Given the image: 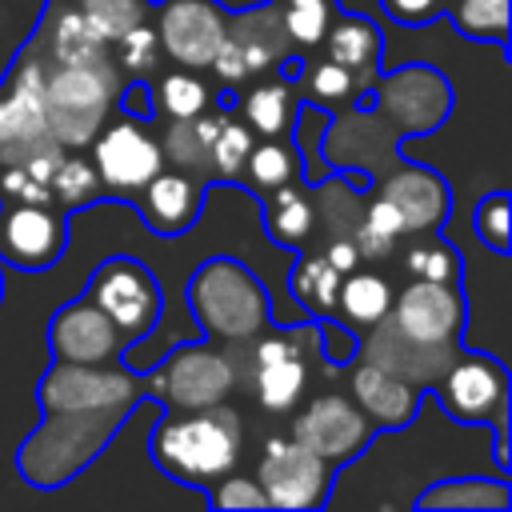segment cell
I'll list each match as a JSON object with an SVG mask.
<instances>
[{
  "label": "cell",
  "instance_id": "44dd1931",
  "mask_svg": "<svg viewBox=\"0 0 512 512\" xmlns=\"http://www.w3.org/2000/svg\"><path fill=\"white\" fill-rule=\"evenodd\" d=\"M208 184L176 172V168H160L136 196H140V216L156 236H180L188 232L200 212H204V192Z\"/></svg>",
  "mask_w": 512,
  "mask_h": 512
},
{
  "label": "cell",
  "instance_id": "c3c4849f",
  "mask_svg": "<svg viewBox=\"0 0 512 512\" xmlns=\"http://www.w3.org/2000/svg\"><path fill=\"white\" fill-rule=\"evenodd\" d=\"M0 300H4V272H0Z\"/></svg>",
  "mask_w": 512,
  "mask_h": 512
},
{
  "label": "cell",
  "instance_id": "8d00e7d4",
  "mask_svg": "<svg viewBox=\"0 0 512 512\" xmlns=\"http://www.w3.org/2000/svg\"><path fill=\"white\" fill-rule=\"evenodd\" d=\"M252 144L256 140H252V128L244 120L220 116V128H216L212 148H208V172H212V180H240Z\"/></svg>",
  "mask_w": 512,
  "mask_h": 512
},
{
  "label": "cell",
  "instance_id": "d6986e66",
  "mask_svg": "<svg viewBox=\"0 0 512 512\" xmlns=\"http://www.w3.org/2000/svg\"><path fill=\"white\" fill-rule=\"evenodd\" d=\"M48 348H52L56 360L104 364V360H116L124 352V340H120L116 324L88 296H76L64 308L52 312V320H48Z\"/></svg>",
  "mask_w": 512,
  "mask_h": 512
},
{
  "label": "cell",
  "instance_id": "4dcf8cb0",
  "mask_svg": "<svg viewBox=\"0 0 512 512\" xmlns=\"http://www.w3.org/2000/svg\"><path fill=\"white\" fill-rule=\"evenodd\" d=\"M272 4L280 12V24H284V36H288L292 52L320 48L324 32L332 28V20L340 12V0H272Z\"/></svg>",
  "mask_w": 512,
  "mask_h": 512
},
{
  "label": "cell",
  "instance_id": "6da1fadb",
  "mask_svg": "<svg viewBox=\"0 0 512 512\" xmlns=\"http://www.w3.org/2000/svg\"><path fill=\"white\" fill-rule=\"evenodd\" d=\"M148 452L176 484L208 488L240 460V416L224 400L208 408H168L148 432Z\"/></svg>",
  "mask_w": 512,
  "mask_h": 512
},
{
  "label": "cell",
  "instance_id": "d590c367",
  "mask_svg": "<svg viewBox=\"0 0 512 512\" xmlns=\"http://www.w3.org/2000/svg\"><path fill=\"white\" fill-rule=\"evenodd\" d=\"M48 184H52V196H56V204H60L64 212H76V208H84V204H92V200L104 196L100 176H96L92 160L80 156V148H72V156H60V160H56Z\"/></svg>",
  "mask_w": 512,
  "mask_h": 512
},
{
  "label": "cell",
  "instance_id": "ffe728a7",
  "mask_svg": "<svg viewBox=\"0 0 512 512\" xmlns=\"http://www.w3.org/2000/svg\"><path fill=\"white\" fill-rule=\"evenodd\" d=\"M380 196L400 212L404 236H408V232H412V236H416V232H440L444 220H448V212H452V188H448V180H444L436 168H428V164H400V168L384 180Z\"/></svg>",
  "mask_w": 512,
  "mask_h": 512
},
{
  "label": "cell",
  "instance_id": "b9f144b4",
  "mask_svg": "<svg viewBox=\"0 0 512 512\" xmlns=\"http://www.w3.org/2000/svg\"><path fill=\"white\" fill-rule=\"evenodd\" d=\"M0 204H56V196L40 172L16 160V164H0Z\"/></svg>",
  "mask_w": 512,
  "mask_h": 512
},
{
  "label": "cell",
  "instance_id": "7402d4cb",
  "mask_svg": "<svg viewBox=\"0 0 512 512\" xmlns=\"http://www.w3.org/2000/svg\"><path fill=\"white\" fill-rule=\"evenodd\" d=\"M352 396H356L360 412H364L376 428L400 432V428H408V424L416 420V412H420L428 388H416V384H408V380H400V376H392V372H384V368L360 360L356 372H352Z\"/></svg>",
  "mask_w": 512,
  "mask_h": 512
},
{
  "label": "cell",
  "instance_id": "277c9868",
  "mask_svg": "<svg viewBox=\"0 0 512 512\" xmlns=\"http://www.w3.org/2000/svg\"><path fill=\"white\" fill-rule=\"evenodd\" d=\"M116 92H120V68L112 64V56L76 60V64H44L40 104H44L52 140L68 152L88 148L92 136L112 116Z\"/></svg>",
  "mask_w": 512,
  "mask_h": 512
},
{
  "label": "cell",
  "instance_id": "e0dca14e",
  "mask_svg": "<svg viewBox=\"0 0 512 512\" xmlns=\"http://www.w3.org/2000/svg\"><path fill=\"white\" fill-rule=\"evenodd\" d=\"M164 372V408H208L220 404L232 384L236 368L224 352L208 344H176L172 356L160 364Z\"/></svg>",
  "mask_w": 512,
  "mask_h": 512
},
{
  "label": "cell",
  "instance_id": "30bf717a",
  "mask_svg": "<svg viewBox=\"0 0 512 512\" xmlns=\"http://www.w3.org/2000/svg\"><path fill=\"white\" fill-rule=\"evenodd\" d=\"M288 36H284V24H280V12L276 4H260V8H236L228 12V24H224V40L212 56V72L224 80V84H244L248 76H260L268 68H276L280 56H288Z\"/></svg>",
  "mask_w": 512,
  "mask_h": 512
},
{
  "label": "cell",
  "instance_id": "d4e9b609",
  "mask_svg": "<svg viewBox=\"0 0 512 512\" xmlns=\"http://www.w3.org/2000/svg\"><path fill=\"white\" fill-rule=\"evenodd\" d=\"M392 308V284L380 272L368 268H352L340 276V292H336V324L344 332H364L372 328L384 312Z\"/></svg>",
  "mask_w": 512,
  "mask_h": 512
},
{
  "label": "cell",
  "instance_id": "5b68a950",
  "mask_svg": "<svg viewBox=\"0 0 512 512\" xmlns=\"http://www.w3.org/2000/svg\"><path fill=\"white\" fill-rule=\"evenodd\" d=\"M428 396H436L456 424H492L496 472L508 476L512 468L508 460V412H512L508 368L488 352H460L448 364V372L428 388Z\"/></svg>",
  "mask_w": 512,
  "mask_h": 512
},
{
  "label": "cell",
  "instance_id": "3957f363",
  "mask_svg": "<svg viewBox=\"0 0 512 512\" xmlns=\"http://www.w3.org/2000/svg\"><path fill=\"white\" fill-rule=\"evenodd\" d=\"M188 308L204 336L220 344H248L272 324L264 280L236 256H208L188 280Z\"/></svg>",
  "mask_w": 512,
  "mask_h": 512
},
{
  "label": "cell",
  "instance_id": "1f68e13d",
  "mask_svg": "<svg viewBox=\"0 0 512 512\" xmlns=\"http://www.w3.org/2000/svg\"><path fill=\"white\" fill-rule=\"evenodd\" d=\"M44 36H48V64H76V60L108 56V44L92 32V24L84 20L80 8H64Z\"/></svg>",
  "mask_w": 512,
  "mask_h": 512
},
{
  "label": "cell",
  "instance_id": "7c38bea8",
  "mask_svg": "<svg viewBox=\"0 0 512 512\" xmlns=\"http://www.w3.org/2000/svg\"><path fill=\"white\" fill-rule=\"evenodd\" d=\"M68 252V212L56 204H0V264L44 272Z\"/></svg>",
  "mask_w": 512,
  "mask_h": 512
},
{
  "label": "cell",
  "instance_id": "e575fe53",
  "mask_svg": "<svg viewBox=\"0 0 512 512\" xmlns=\"http://www.w3.org/2000/svg\"><path fill=\"white\" fill-rule=\"evenodd\" d=\"M444 16H452L456 32L468 40L508 52V0H452Z\"/></svg>",
  "mask_w": 512,
  "mask_h": 512
},
{
  "label": "cell",
  "instance_id": "836d02e7",
  "mask_svg": "<svg viewBox=\"0 0 512 512\" xmlns=\"http://www.w3.org/2000/svg\"><path fill=\"white\" fill-rule=\"evenodd\" d=\"M404 272L412 280H440V284H464V260L456 244L440 240L436 232H416L412 248L404 252Z\"/></svg>",
  "mask_w": 512,
  "mask_h": 512
},
{
  "label": "cell",
  "instance_id": "ee69618b",
  "mask_svg": "<svg viewBox=\"0 0 512 512\" xmlns=\"http://www.w3.org/2000/svg\"><path fill=\"white\" fill-rule=\"evenodd\" d=\"M448 4L452 0H380L384 16L396 20V24H404V28H424V24L440 20L448 12Z\"/></svg>",
  "mask_w": 512,
  "mask_h": 512
},
{
  "label": "cell",
  "instance_id": "7dc6e473",
  "mask_svg": "<svg viewBox=\"0 0 512 512\" xmlns=\"http://www.w3.org/2000/svg\"><path fill=\"white\" fill-rule=\"evenodd\" d=\"M324 256L332 260L336 272H352V268H360V252H356L352 236H336V240L324 248Z\"/></svg>",
  "mask_w": 512,
  "mask_h": 512
},
{
  "label": "cell",
  "instance_id": "9a60e30c",
  "mask_svg": "<svg viewBox=\"0 0 512 512\" xmlns=\"http://www.w3.org/2000/svg\"><path fill=\"white\" fill-rule=\"evenodd\" d=\"M388 316L396 328L420 344H460L468 300L464 284H440V280H408L400 292H392Z\"/></svg>",
  "mask_w": 512,
  "mask_h": 512
},
{
  "label": "cell",
  "instance_id": "74e56055",
  "mask_svg": "<svg viewBox=\"0 0 512 512\" xmlns=\"http://www.w3.org/2000/svg\"><path fill=\"white\" fill-rule=\"evenodd\" d=\"M76 8H80L84 20L92 24V32H96L104 44H112L120 32L144 24V16L152 12V0H80Z\"/></svg>",
  "mask_w": 512,
  "mask_h": 512
},
{
  "label": "cell",
  "instance_id": "4fadbf2b",
  "mask_svg": "<svg viewBox=\"0 0 512 512\" xmlns=\"http://www.w3.org/2000/svg\"><path fill=\"white\" fill-rule=\"evenodd\" d=\"M156 40L160 52L180 64V68H208L220 40H224V24L228 12L216 0H156Z\"/></svg>",
  "mask_w": 512,
  "mask_h": 512
},
{
  "label": "cell",
  "instance_id": "8fae6325",
  "mask_svg": "<svg viewBox=\"0 0 512 512\" xmlns=\"http://www.w3.org/2000/svg\"><path fill=\"white\" fill-rule=\"evenodd\" d=\"M148 120L124 116V120H104V128L92 136V168L100 176L104 196H136L160 168L164 152L160 140L144 128Z\"/></svg>",
  "mask_w": 512,
  "mask_h": 512
},
{
  "label": "cell",
  "instance_id": "bcb514c9",
  "mask_svg": "<svg viewBox=\"0 0 512 512\" xmlns=\"http://www.w3.org/2000/svg\"><path fill=\"white\" fill-rule=\"evenodd\" d=\"M116 108H120L124 116L152 120L156 112H152V88H148V80H144V76H132L128 84H120V92H116Z\"/></svg>",
  "mask_w": 512,
  "mask_h": 512
},
{
  "label": "cell",
  "instance_id": "9c48e42d",
  "mask_svg": "<svg viewBox=\"0 0 512 512\" xmlns=\"http://www.w3.org/2000/svg\"><path fill=\"white\" fill-rule=\"evenodd\" d=\"M256 484L268 508L300 512L332 504V464L292 436H272L256 464Z\"/></svg>",
  "mask_w": 512,
  "mask_h": 512
},
{
  "label": "cell",
  "instance_id": "83f0119b",
  "mask_svg": "<svg viewBox=\"0 0 512 512\" xmlns=\"http://www.w3.org/2000/svg\"><path fill=\"white\" fill-rule=\"evenodd\" d=\"M312 228H316V204H312L308 188H300L292 180V184H280L264 196V232H268L272 244L304 248Z\"/></svg>",
  "mask_w": 512,
  "mask_h": 512
},
{
  "label": "cell",
  "instance_id": "4316f807",
  "mask_svg": "<svg viewBox=\"0 0 512 512\" xmlns=\"http://www.w3.org/2000/svg\"><path fill=\"white\" fill-rule=\"evenodd\" d=\"M340 276H344V272H336L324 252H304V256H296V264H292V272H288L292 296L304 304V312H308L324 332H336L332 320H336Z\"/></svg>",
  "mask_w": 512,
  "mask_h": 512
},
{
  "label": "cell",
  "instance_id": "60d3db41",
  "mask_svg": "<svg viewBox=\"0 0 512 512\" xmlns=\"http://www.w3.org/2000/svg\"><path fill=\"white\" fill-rule=\"evenodd\" d=\"M296 80H304L308 104H336V100H352V104H356V92H364V88L352 80V72H344V68L332 64V60H324V64H304Z\"/></svg>",
  "mask_w": 512,
  "mask_h": 512
},
{
  "label": "cell",
  "instance_id": "52a82bcc",
  "mask_svg": "<svg viewBox=\"0 0 512 512\" xmlns=\"http://www.w3.org/2000/svg\"><path fill=\"white\" fill-rule=\"evenodd\" d=\"M452 84L432 64H404L376 80L372 112L388 120L384 140L396 144L404 136H428L452 116Z\"/></svg>",
  "mask_w": 512,
  "mask_h": 512
},
{
  "label": "cell",
  "instance_id": "f546056e",
  "mask_svg": "<svg viewBox=\"0 0 512 512\" xmlns=\"http://www.w3.org/2000/svg\"><path fill=\"white\" fill-rule=\"evenodd\" d=\"M240 120L252 128V136H284V132H296V116L300 108L292 104V92L288 84H256L248 88L240 100Z\"/></svg>",
  "mask_w": 512,
  "mask_h": 512
},
{
  "label": "cell",
  "instance_id": "f1b7e54d",
  "mask_svg": "<svg viewBox=\"0 0 512 512\" xmlns=\"http://www.w3.org/2000/svg\"><path fill=\"white\" fill-rule=\"evenodd\" d=\"M292 180H304V160H300V148L296 144H284L280 136H264V144H252L248 160H244V172L236 184H244L252 196H268L272 188L280 184H292Z\"/></svg>",
  "mask_w": 512,
  "mask_h": 512
},
{
  "label": "cell",
  "instance_id": "603a6c76",
  "mask_svg": "<svg viewBox=\"0 0 512 512\" xmlns=\"http://www.w3.org/2000/svg\"><path fill=\"white\" fill-rule=\"evenodd\" d=\"M324 60L340 64L344 72H352V80L360 88H368V80H376L380 68V52H384V36L376 28V20L360 16V12H336L332 28L324 32Z\"/></svg>",
  "mask_w": 512,
  "mask_h": 512
},
{
  "label": "cell",
  "instance_id": "f35d334b",
  "mask_svg": "<svg viewBox=\"0 0 512 512\" xmlns=\"http://www.w3.org/2000/svg\"><path fill=\"white\" fill-rule=\"evenodd\" d=\"M472 232L480 236V244H488L496 256H508L512 248V212H508V192L496 188L488 192L476 212H472Z\"/></svg>",
  "mask_w": 512,
  "mask_h": 512
},
{
  "label": "cell",
  "instance_id": "ac0fdd59",
  "mask_svg": "<svg viewBox=\"0 0 512 512\" xmlns=\"http://www.w3.org/2000/svg\"><path fill=\"white\" fill-rule=\"evenodd\" d=\"M300 332L304 328H296L288 336H264V340L256 336V344H252V376H248V384H252V396L260 400V408H268L276 416L292 412L300 404L304 388H308L304 352H312V348L300 344Z\"/></svg>",
  "mask_w": 512,
  "mask_h": 512
},
{
  "label": "cell",
  "instance_id": "484cf974",
  "mask_svg": "<svg viewBox=\"0 0 512 512\" xmlns=\"http://www.w3.org/2000/svg\"><path fill=\"white\" fill-rule=\"evenodd\" d=\"M224 116V112H220ZM220 116H188V120H168V132L160 140V152H164V164H172L176 172L200 180V184H212V172H208V148H212V136L220 128Z\"/></svg>",
  "mask_w": 512,
  "mask_h": 512
},
{
  "label": "cell",
  "instance_id": "d6a6232c",
  "mask_svg": "<svg viewBox=\"0 0 512 512\" xmlns=\"http://www.w3.org/2000/svg\"><path fill=\"white\" fill-rule=\"evenodd\" d=\"M152 88V112H164L168 120H188V116H200L208 112L212 104V92L208 84L196 76V68H172L164 72Z\"/></svg>",
  "mask_w": 512,
  "mask_h": 512
},
{
  "label": "cell",
  "instance_id": "2e32d148",
  "mask_svg": "<svg viewBox=\"0 0 512 512\" xmlns=\"http://www.w3.org/2000/svg\"><path fill=\"white\" fill-rule=\"evenodd\" d=\"M460 352H464V344H420V340L404 336L388 312L372 328H364V340H356L360 360H368L416 388H432Z\"/></svg>",
  "mask_w": 512,
  "mask_h": 512
},
{
  "label": "cell",
  "instance_id": "8992f818",
  "mask_svg": "<svg viewBox=\"0 0 512 512\" xmlns=\"http://www.w3.org/2000/svg\"><path fill=\"white\" fill-rule=\"evenodd\" d=\"M40 84H44V60L36 56V36H32L16 52L12 72L0 80V164L64 152L48 132Z\"/></svg>",
  "mask_w": 512,
  "mask_h": 512
},
{
  "label": "cell",
  "instance_id": "ba28073f",
  "mask_svg": "<svg viewBox=\"0 0 512 512\" xmlns=\"http://www.w3.org/2000/svg\"><path fill=\"white\" fill-rule=\"evenodd\" d=\"M84 296L116 324L124 348H132V344H140L144 336H152V328H156V320H160V312H164L160 280H156L152 268L140 264L136 256H108V260L92 272Z\"/></svg>",
  "mask_w": 512,
  "mask_h": 512
},
{
  "label": "cell",
  "instance_id": "cb8c5ba5",
  "mask_svg": "<svg viewBox=\"0 0 512 512\" xmlns=\"http://www.w3.org/2000/svg\"><path fill=\"white\" fill-rule=\"evenodd\" d=\"M416 508L424 512H504L512 508V488L508 476H448V480H432L420 496Z\"/></svg>",
  "mask_w": 512,
  "mask_h": 512
},
{
  "label": "cell",
  "instance_id": "7a4b0ae2",
  "mask_svg": "<svg viewBox=\"0 0 512 512\" xmlns=\"http://www.w3.org/2000/svg\"><path fill=\"white\" fill-rule=\"evenodd\" d=\"M128 412L120 408H56L20 440L16 472L32 488H60L76 480L120 432Z\"/></svg>",
  "mask_w": 512,
  "mask_h": 512
},
{
  "label": "cell",
  "instance_id": "5bb4252c",
  "mask_svg": "<svg viewBox=\"0 0 512 512\" xmlns=\"http://www.w3.org/2000/svg\"><path fill=\"white\" fill-rule=\"evenodd\" d=\"M372 432H376V424L360 412L356 400H348L340 392H320L292 420V440H300L304 448H312L316 456H324L332 468L356 460L368 448Z\"/></svg>",
  "mask_w": 512,
  "mask_h": 512
},
{
  "label": "cell",
  "instance_id": "ab89813d",
  "mask_svg": "<svg viewBox=\"0 0 512 512\" xmlns=\"http://www.w3.org/2000/svg\"><path fill=\"white\" fill-rule=\"evenodd\" d=\"M108 48L116 52V56H112V64H116V68H124L128 76H148V72L160 64V40H156L152 24H136V28L120 32Z\"/></svg>",
  "mask_w": 512,
  "mask_h": 512
},
{
  "label": "cell",
  "instance_id": "f6af8a7d",
  "mask_svg": "<svg viewBox=\"0 0 512 512\" xmlns=\"http://www.w3.org/2000/svg\"><path fill=\"white\" fill-rule=\"evenodd\" d=\"M360 228L372 232V236H384V240H400V236H404V220H400V212H396L384 196H372V200H368Z\"/></svg>",
  "mask_w": 512,
  "mask_h": 512
},
{
  "label": "cell",
  "instance_id": "7bdbcfd3",
  "mask_svg": "<svg viewBox=\"0 0 512 512\" xmlns=\"http://www.w3.org/2000/svg\"><path fill=\"white\" fill-rule=\"evenodd\" d=\"M204 496H208V508L212 512H236V508H268L264 504V492H260V484L256 480H248V476H220V480H212L208 488H204Z\"/></svg>",
  "mask_w": 512,
  "mask_h": 512
}]
</instances>
